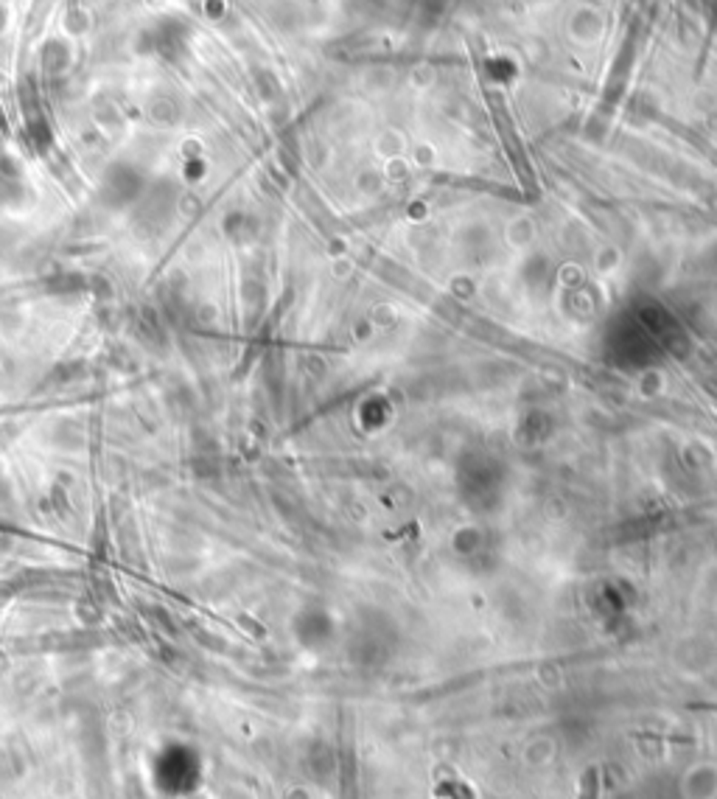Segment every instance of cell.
<instances>
[{"label":"cell","mask_w":717,"mask_h":799,"mask_svg":"<svg viewBox=\"0 0 717 799\" xmlns=\"http://www.w3.org/2000/svg\"><path fill=\"white\" fill-rule=\"evenodd\" d=\"M583 799H597V775H595V768L586 772V777H583Z\"/></svg>","instance_id":"cell-1"}]
</instances>
